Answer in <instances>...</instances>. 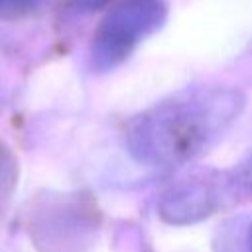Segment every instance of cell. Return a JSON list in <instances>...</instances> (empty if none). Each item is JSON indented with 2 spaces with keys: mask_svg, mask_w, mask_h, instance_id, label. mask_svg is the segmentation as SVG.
I'll list each match as a JSON object with an SVG mask.
<instances>
[{
  "mask_svg": "<svg viewBox=\"0 0 252 252\" xmlns=\"http://www.w3.org/2000/svg\"><path fill=\"white\" fill-rule=\"evenodd\" d=\"M230 187H238L246 193H252V152L238 163V167L232 171Z\"/></svg>",
  "mask_w": 252,
  "mask_h": 252,
  "instance_id": "cell-4",
  "label": "cell"
},
{
  "mask_svg": "<svg viewBox=\"0 0 252 252\" xmlns=\"http://www.w3.org/2000/svg\"><path fill=\"white\" fill-rule=\"evenodd\" d=\"M167 18L163 0H120L96 26L89 57L98 73L112 71L124 63L148 35L158 32Z\"/></svg>",
  "mask_w": 252,
  "mask_h": 252,
  "instance_id": "cell-2",
  "label": "cell"
},
{
  "mask_svg": "<svg viewBox=\"0 0 252 252\" xmlns=\"http://www.w3.org/2000/svg\"><path fill=\"white\" fill-rule=\"evenodd\" d=\"M37 0H0V20L26 16L35 8Z\"/></svg>",
  "mask_w": 252,
  "mask_h": 252,
  "instance_id": "cell-5",
  "label": "cell"
},
{
  "mask_svg": "<svg viewBox=\"0 0 252 252\" xmlns=\"http://www.w3.org/2000/svg\"><path fill=\"white\" fill-rule=\"evenodd\" d=\"M230 187V179H222L220 173H195L191 177L173 183L159 199V217L169 224H189L213 215L224 189Z\"/></svg>",
  "mask_w": 252,
  "mask_h": 252,
  "instance_id": "cell-3",
  "label": "cell"
},
{
  "mask_svg": "<svg viewBox=\"0 0 252 252\" xmlns=\"http://www.w3.org/2000/svg\"><path fill=\"white\" fill-rule=\"evenodd\" d=\"M77 10H96L100 6H104L110 0H73Z\"/></svg>",
  "mask_w": 252,
  "mask_h": 252,
  "instance_id": "cell-6",
  "label": "cell"
},
{
  "mask_svg": "<svg viewBox=\"0 0 252 252\" xmlns=\"http://www.w3.org/2000/svg\"><path fill=\"white\" fill-rule=\"evenodd\" d=\"M244 244H246V250L244 252H252V222L246 230V238H244Z\"/></svg>",
  "mask_w": 252,
  "mask_h": 252,
  "instance_id": "cell-7",
  "label": "cell"
},
{
  "mask_svg": "<svg viewBox=\"0 0 252 252\" xmlns=\"http://www.w3.org/2000/svg\"><path fill=\"white\" fill-rule=\"evenodd\" d=\"M244 94L226 85L183 89L136 114L124 132L128 154L148 167H177L215 146L236 122Z\"/></svg>",
  "mask_w": 252,
  "mask_h": 252,
  "instance_id": "cell-1",
  "label": "cell"
}]
</instances>
